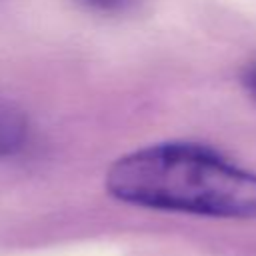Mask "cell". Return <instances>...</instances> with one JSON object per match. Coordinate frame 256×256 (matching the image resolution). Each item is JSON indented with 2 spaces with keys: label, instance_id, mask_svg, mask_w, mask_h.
I'll return each instance as SVG.
<instances>
[{
  "label": "cell",
  "instance_id": "obj_3",
  "mask_svg": "<svg viewBox=\"0 0 256 256\" xmlns=\"http://www.w3.org/2000/svg\"><path fill=\"white\" fill-rule=\"evenodd\" d=\"M80 2L102 14H122L136 4V0H80Z\"/></svg>",
  "mask_w": 256,
  "mask_h": 256
},
{
  "label": "cell",
  "instance_id": "obj_2",
  "mask_svg": "<svg viewBox=\"0 0 256 256\" xmlns=\"http://www.w3.org/2000/svg\"><path fill=\"white\" fill-rule=\"evenodd\" d=\"M28 140V118L20 106L0 96V158L20 152Z\"/></svg>",
  "mask_w": 256,
  "mask_h": 256
},
{
  "label": "cell",
  "instance_id": "obj_1",
  "mask_svg": "<svg viewBox=\"0 0 256 256\" xmlns=\"http://www.w3.org/2000/svg\"><path fill=\"white\" fill-rule=\"evenodd\" d=\"M124 204L220 220H256V172L218 150L184 140L156 142L116 158L104 176Z\"/></svg>",
  "mask_w": 256,
  "mask_h": 256
},
{
  "label": "cell",
  "instance_id": "obj_4",
  "mask_svg": "<svg viewBox=\"0 0 256 256\" xmlns=\"http://www.w3.org/2000/svg\"><path fill=\"white\" fill-rule=\"evenodd\" d=\"M244 82H246V86H248V90L252 92V96L256 98V66H252V68L248 70V74H246V78H244Z\"/></svg>",
  "mask_w": 256,
  "mask_h": 256
}]
</instances>
